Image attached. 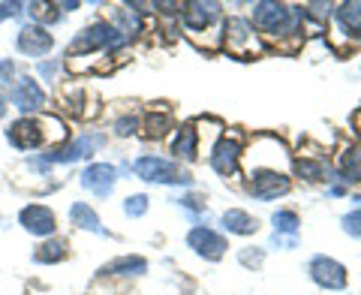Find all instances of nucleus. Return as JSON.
I'll return each instance as SVG.
<instances>
[{"mask_svg": "<svg viewBox=\"0 0 361 295\" xmlns=\"http://www.w3.org/2000/svg\"><path fill=\"white\" fill-rule=\"evenodd\" d=\"M123 42H127L123 30H118L115 25H109V21H94V25L85 28L73 40L70 52L73 54H90V52H99V49H121Z\"/></svg>", "mask_w": 361, "mask_h": 295, "instance_id": "obj_1", "label": "nucleus"}, {"mask_svg": "<svg viewBox=\"0 0 361 295\" xmlns=\"http://www.w3.org/2000/svg\"><path fill=\"white\" fill-rule=\"evenodd\" d=\"M133 172L142 181H154V184H190V172H184L178 163L163 160V157H139L133 163Z\"/></svg>", "mask_w": 361, "mask_h": 295, "instance_id": "obj_2", "label": "nucleus"}, {"mask_svg": "<svg viewBox=\"0 0 361 295\" xmlns=\"http://www.w3.org/2000/svg\"><path fill=\"white\" fill-rule=\"evenodd\" d=\"M301 18V9L292 13L283 4H256L253 6V21L265 33H274V37H283V33L295 30V21Z\"/></svg>", "mask_w": 361, "mask_h": 295, "instance_id": "obj_3", "label": "nucleus"}, {"mask_svg": "<svg viewBox=\"0 0 361 295\" xmlns=\"http://www.w3.org/2000/svg\"><path fill=\"white\" fill-rule=\"evenodd\" d=\"M45 124H49V118H21L6 130V139H9V145H16L18 151L39 148V145H45V139H49Z\"/></svg>", "mask_w": 361, "mask_h": 295, "instance_id": "obj_4", "label": "nucleus"}, {"mask_svg": "<svg viewBox=\"0 0 361 295\" xmlns=\"http://www.w3.org/2000/svg\"><path fill=\"white\" fill-rule=\"evenodd\" d=\"M223 33H226V45H229L232 54H238V58H250V54H259L262 52V45L256 42V33L250 28V21L244 18H229L223 25Z\"/></svg>", "mask_w": 361, "mask_h": 295, "instance_id": "obj_5", "label": "nucleus"}, {"mask_svg": "<svg viewBox=\"0 0 361 295\" xmlns=\"http://www.w3.org/2000/svg\"><path fill=\"white\" fill-rule=\"evenodd\" d=\"M247 190H250L256 199L271 202V199L286 196L289 193V178L283 172H274V169H262V172H250V184H247Z\"/></svg>", "mask_w": 361, "mask_h": 295, "instance_id": "obj_6", "label": "nucleus"}, {"mask_svg": "<svg viewBox=\"0 0 361 295\" xmlns=\"http://www.w3.org/2000/svg\"><path fill=\"white\" fill-rule=\"evenodd\" d=\"M51 45H54L51 33L45 30V28H39L37 21L21 28V30H18V40H16V49L25 54V58H42V54L51 52Z\"/></svg>", "mask_w": 361, "mask_h": 295, "instance_id": "obj_7", "label": "nucleus"}, {"mask_svg": "<svg viewBox=\"0 0 361 295\" xmlns=\"http://www.w3.org/2000/svg\"><path fill=\"white\" fill-rule=\"evenodd\" d=\"M97 145H103V136H78L75 142L63 145V148H54L51 154H45L42 163L45 166H51V163H75V160H82V157L94 154Z\"/></svg>", "mask_w": 361, "mask_h": 295, "instance_id": "obj_8", "label": "nucleus"}, {"mask_svg": "<svg viewBox=\"0 0 361 295\" xmlns=\"http://www.w3.org/2000/svg\"><path fill=\"white\" fill-rule=\"evenodd\" d=\"M115 181H118V169L109 166V163H94V166H87L85 172H82V187L90 190L99 199L111 196V190H115Z\"/></svg>", "mask_w": 361, "mask_h": 295, "instance_id": "obj_9", "label": "nucleus"}, {"mask_svg": "<svg viewBox=\"0 0 361 295\" xmlns=\"http://www.w3.org/2000/svg\"><path fill=\"white\" fill-rule=\"evenodd\" d=\"M310 277L325 289H343L346 287V268L329 256H316L310 263Z\"/></svg>", "mask_w": 361, "mask_h": 295, "instance_id": "obj_10", "label": "nucleus"}, {"mask_svg": "<svg viewBox=\"0 0 361 295\" xmlns=\"http://www.w3.org/2000/svg\"><path fill=\"white\" fill-rule=\"evenodd\" d=\"M187 244L205 259H220L226 253V238L208 229V226H196V229L187 235Z\"/></svg>", "mask_w": 361, "mask_h": 295, "instance_id": "obj_11", "label": "nucleus"}, {"mask_svg": "<svg viewBox=\"0 0 361 295\" xmlns=\"http://www.w3.org/2000/svg\"><path fill=\"white\" fill-rule=\"evenodd\" d=\"M9 97H13V106L18 112H37V109L45 106V90L33 82L30 76H21Z\"/></svg>", "mask_w": 361, "mask_h": 295, "instance_id": "obj_12", "label": "nucleus"}, {"mask_svg": "<svg viewBox=\"0 0 361 295\" xmlns=\"http://www.w3.org/2000/svg\"><path fill=\"white\" fill-rule=\"evenodd\" d=\"M238 157H241V145L235 139H220V145L211 151V166L214 172L223 175V178H232L235 172H238Z\"/></svg>", "mask_w": 361, "mask_h": 295, "instance_id": "obj_13", "label": "nucleus"}, {"mask_svg": "<svg viewBox=\"0 0 361 295\" xmlns=\"http://www.w3.org/2000/svg\"><path fill=\"white\" fill-rule=\"evenodd\" d=\"M18 223L25 226L30 235H51L58 229V220H54V214L45 205H27L18 214Z\"/></svg>", "mask_w": 361, "mask_h": 295, "instance_id": "obj_14", "label": "nucleus"}, {"mask_svg": "<svg viewBox=\"0 0 361 295\" xmlns=\"http://www.w3.org/2000/svg\"><path fill=\"white\" fill-rule=\"evenodd\" d=\"M214 21H220V4H187L184 6V25L193 33H202Z\"/></svg>", "mask_w": 361, "mask_h": 295, "instance_id": "obj_15", "label": "nucleus"}, {"mask_svg": "<svg viewBox=\"0 0 361 295\" xmlns=\"http://www.w3.org/2000/svg\"><path fill=\"white\" fill-rule=\"evenodd\" d=\"M148 271V263H145L142 256H121L115 259V263H109L99 275L109 277V275H115V277H133V275H145Z\"/></svg>", "mask_w": 361, "mask_h": 295, "instance_id": "obj_16", "label": "nucleus"}, {"mask_svg": "<svg viewBox=\"0 0 361 295\" xmlns=\"http://www.w3.org/2000/svg\"><path fill=\"white\" fill-rule=\"evenodd\" d=\"M172 154L184 157V160H196L199 148H196V127H193V124H184V127L178 130L175 142H172Z\"/></svg>", "mask_w": 361, "mask_h": 295, "instance_id": "obj_17", "label": "nucleus"}, {"mask_svg": "<svg viewBox=\"0 0 361 295\" xmlns=\"http://www.w3.org/2000/svg\"><path fill=\"white\" fill-rule=\"evenodd\" d=\"M223 226H226L229 232H235V235H253V232L259 229V220L250 217L247 211L232 208V211H226V214H223Z\"/></svg>", "mask_w": 361, "mask_h": 295, "instance_id": "obj_18", "label": "nucleus"}, {"mask_svg": "<svg viewBox=\"0 0 361 295\" xmlns=\"http://www.w3.org/2000/svg\"><path fill=\"white\" fill-rule=\"evenodd\" d=\"M70 217H73V223L78 226V229H87V232H97V235H106L103 223H99V217L94 214V208L85 205V202H75V205L70 208Z\"/></svg>", "mask_w": 361, "mask_h": 295, "instance_id": "obj_19", "label": "nucleus"}, {"mask_svg": "<svg viewBox=\"0 0 361 295\" xmlns=\"http://www.w3.org/2000/svg\"><path fill=\"white\" fill-rule=\"evenodd\" d=\"M337 18H341L343 30H349L355 40H361V4H358V0L337 6Z\"/></svg>", "mask_w": 361, "mask_h": 295, "instance_id": "obj_20", "label": "nucleus"}, {"mask_svg": "<svg viewBox=\"0 0 361 295\" xmlns=\"http://www.w3.org/2000/svg\"><path fill=\"white\" fill-rule=\"evenodd\" d=\"M63 256H66V241H63V238H51V241H45L42 247H37V253H33V259L42 263V265L61 263Z\"/></svg>", "mask_w": 361, "mask_h": 295, "instance_id": "obj_21", "label": "nucleus"}, {"mask_svg": "<svg viewBox=\"0 0 361 295\" xmlns=\"http://www.w3.org/2000/svg\"><path fill=\"white\" fill-rule=\"evenodd\" d=\"M13 76H16V64L0 61V118L6 115V100L13 94Z\"/></svg>", "mask_w": 361, "mask_h": 295, "instance_id": "obj_22", "label": "nucleus"}, {"mask_svg": "<svg viewBox=\"0 0 361 295\" xmlns=\"http://www.w3.org/2000/svg\"><path fill=\"white\" fill-rule=\"evenodd\" d=\"M341 178L343 181H361V151H346L341 157Z\"/></svg>", "mask_w": 361, "mask_h": 295, "instance_id": "obj_23", "label": "nucleus"}, {"mask_svg": "<svg viewBox=\"0 0 361 295\" xmlns=\"http://www.w3.org/2000/svg\"><path fill=\"white\" fill-rule=\"evenodd\" d=\"M271 220H274V229H277L274 235H283V232L295 235V232H298V226H301V220H298V214H295V211H277Z\"/></svg>", "mask_w": 361, "mask_h": 295, "instance_id": "obj_24", "label": "nucleus"}, {"mask_svg": "<svg viewBox=\"0 0 361 295\" xmlns=\"http://www.w3.org/2000/svg\"><path fill=\"white\" fill-rule=\"evenodd\" d=\"M295 172L307 181H322L325 178V166L322 163H313V160H298L295 163Z\"/></svg>", "mask_w": 361, "mask_h": 295, "instance_id": "obj_25", "label": "nucleus"}, {"mask_svg": "<svg viewBox=\"0 0 361 295\" xmlns=\"http://www.w3.org/2000/svg\"><path fill=\"white\" fill-rule=\"evenodd\" d=\"M166 130H169V115H148V121H145V136L148 139H160Z\"/></svg>", "mask_w": 361, "mask_h": 295, "instance_id": "obj_26", "label": "nucleus"}, {"mask_svg": "<svg viewBox=\"0 0 361 295\" xmlns=\"http://www.w3.org/2000/svg\"><path fill=\"white\" fill-rule=\"evenodd\" d=\"M30 16L33 18H42V21H58L61 13H58V4H30Z\"/></svg>", "mask_w": 361, "mask_h": 295, "instance_id": "obj_27", "label": "nucleus"}, {"mask_svg": "<svg viewBox=\"0 0 361 295\" xmlns=\"http://www.w3.org/2000/svg\"><path fill=\"white\" fill-rule=\"evenodd\" d=\"M123 211H127V217H142L145 211H148V196H130L127 202H123Z\"/></svg>", "mask_w": 361, "mask_h": 295, "instance_id": "obj_28", "label": "nucleus"}, {"mask_svg": "<svg viewBox=\"0 0 361 295\" xmlns=\"http://www.w3.org/2000/svg\"><path fill=\"white\" fill-rule=\"evenodd\" d=\"M115 21H121V25H123V33L139 30V16H135V13H127V9H118V13H115Z\"/></svg>", "mask_w": 361, "mask_h": 295, "instance_id": "obj_29", "label": "nucleus"}, {"mask_svg": "<svg viewBox=\"0 0 361 295\" xmlns=\"http://www.w3.org/2000/svg\"><path fill=\"white\" fill-rule=\"evenodd\" d=\"M343 229H346L349 235L361 238V211H353V214H346V217H343Z\"/></svg>", "mask_w": 361, "mask_h": 295, "instance_id": "obj_30", "label": "nucleus"}, {"mask_svg": "<svg viewBox=\"0 0 361 295\" xmlns=\"http://www.w3.org/2000/svg\"><path fill=\"white\" fill-rule=\"evenodd\" d=\"M58 70H61V61H49V64H37V73H39L42 78H49V82H51V78H54V76H58Z\"/></svg>", "mask_w": 361, "mask_h": 295, "instance_id": "obj_31", "label": "nucleus"}, {"mask_svg": "<svg viewBox=\"0 0 361 295\" xmlns=\"http://www.w3.org/2000/svg\"><path fill=\"white\" fill-rule=\"evenodd\" d=\"M21 4H0V21H6V18H16V16H21Z\"/></svg>", "mask_w": 361, "mask_h": 295, "instance_id": "obj_32", "label": "nucleus"}, {"mask_svg": "<svg viewBox=\"0 0 361 295\" xmlns=\"http://www.w3.org/2000/svg\"><path fill=\"white\" fill-rule=\"evenodd\" d=\"M135 130V118H121L118 124H115V133L118 136H130Z\"/></svg>", "mask_w": 361, "mask_h": 295, "instance_id": "obj_33", "label": "nucleus"}, {"mask_svg": "<svg viewBox=\"0 0 361 295\" xmlns=\"http://www.w3.org/2000/svg\"><path fill=\"white\" fill-rule=\"evenodd\" d=\"M180 205L190 208V211H202V208H205V202H202L199 196H184V199H180Z\"/></svg>", "mask_w": 361, "mask_h": 295, "instance_id": "obj_34", "label": "nucleus"}, {"mask_svg": "<svg viewBox=\"0 0 361 295\" xmlns=\"http://www.w3.org/2000/svg\"><path fill=\"white\" fill-rule=\"evenodd\" d=\"M241 263H244V265H262V253H250V251H244V253H241Z\"/></svg>", "mask_w": 361, "mask_h": 295, "instance_id": "obj_35", "label": "nucleus"}, {"mask_svg": "<svg viewBox=\"0 0 361 295\" xmlns=\"http://www.w3.org/2000/svg\"><path fill=\"white\" fill-rule=\"evenodd\" d=\"M274 244L277 247H295L298 241H295V238H280V235H274Z\"/></svg>", "mask_w": 361, "mask_h": 295, "instance_id": "obj_36", "label": "nucleus"}]
</instances>
